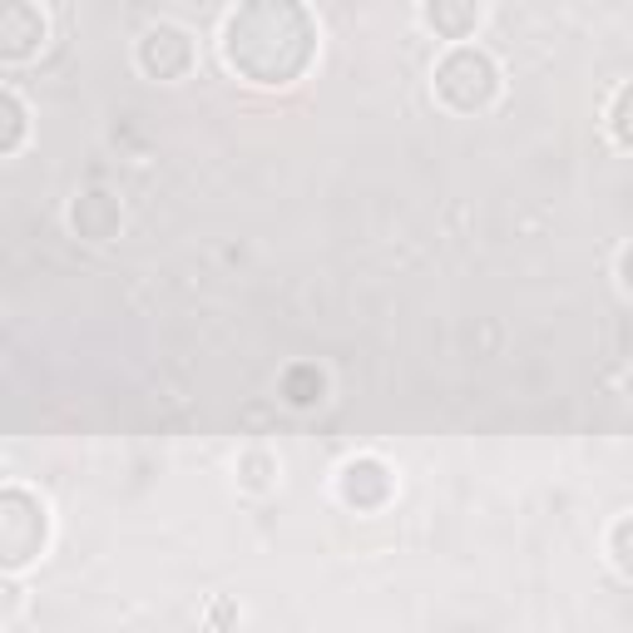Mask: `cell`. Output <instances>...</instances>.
Masks as SVG:
<instances>
[{"label":"cell","mask_w":633,"mask_h":633,"mask_svg":"<svg viewBox=\"0 0 633 633\" xmlns=\"http://www.w3.org/2000/svg\"><path fill=\"white\" fill-rule=\"evenodd\" d=\"M189 35L183 30H173V25H159V30H149L144 35V45H139V60H144V70H154V75H179L183 65H189Z\"/></svg>","instance_id":"6da1fadb"},{"label":"cell","mask_w":633,"mask_h":633,"mask_svg":"<svg viewBox=\"0 0 633 633\" xmlns=\"http://www.w3.org/2000/svg\"><path fill=\"white\" fill-rule=\"evenodd\" d=\"M471 20H475V10H455V15H445V10H431V25H451V35H455L461 25H471Z\"/></svg>","instance_id":"7a4b0ae2"},{"label":"cell","mask_w":633,"mask_h":633,"mask_svg":"<svg viewBox=\"0 0 633 633\" xmlns=\"http://www.w3.org/2000/svg\"><path fill=\"white\" fill-rule=\"evenodd\" d=\"M6 109H10V144H6V149H15V139H20V124H25V114H20V99H15V95H6Z\"/></svg>","instance_id":"3957f363"}]
</instances>
